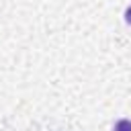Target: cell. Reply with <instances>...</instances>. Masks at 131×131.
Wrapping results in <instances>:
<instances>
[{
  "label": "cell",
  "instance_id": "obj_1",
  "mask_svg": "<svg viewBox=\"0 0 131 131\" xmlns=\"http://www.w3.org/2000/svg\"><path fill=\"white\" fill-rule=\"evenodd\" d=\"M113 131H131V121H129V119H121V121H117L115 127H113Z\"/></svg>",
  "mask_w": 131,
  "mask_h": 131
},
{
  "label": "cell",
  "instance_id": "obj_2",
  "mask_svg": "<svg viewBox=\"0 0 131 131\" xmlns=\"http://www.w3.org/2000/svg\"><path fill=\"white\" fill-rule=\"evenodd\" d=\"M125 23H127V25H131V6L125 10Z\"/></svg>",
  "mask_w": 131,
  "mask_h": 131
}]
</instances>
